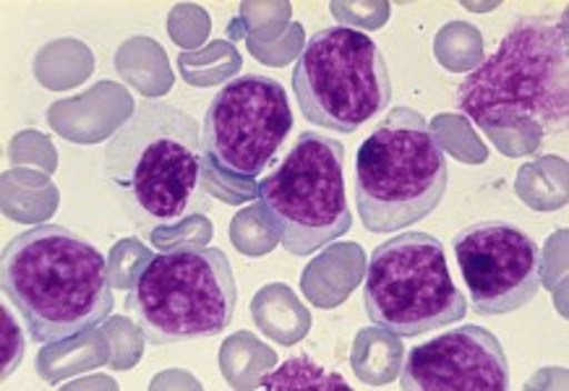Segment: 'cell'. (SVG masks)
<instances>
[{
	"label": "cell",
	"instance_id": "cell-1",
	"mask_svg": "<svg viewBox=\"0 0 569 391\" xmlns=\"http://www.w3.org/2000/svg\"><path fill=\"white\" fill-rule=\"evenodd\" d=\"M0 288L37 344L77 340L116 305L108 259L63 224H37L6 243Z\"/></svg>",
	"mask_w": 569,
	"mask_h": 391
},
{
	"label": "cell",
	"instance_id": "cell-2",
	"mask_svg": "<svg viewBox=\"0 0 569 391\" xmlns=\"http://www.w3.org/2000/svg\"><path fill=\"white\" fill-rule=\"evenodd\" d=\"M458 110L486 133L533 123L561 133L569 120L567 11L522 17L458 87Z\"/></svg>",
	"mask_w": 569,
	"mask_h": 391
},
{
	"label": "cell",
	"instance_id": "cell-3",
	"mask_svg": "<svg viewBox=\"0 0 569 391\" xmlns=\"http://www.w3.org/2000/svg\"><path fill=\"white\" fill-rule=\"evenodd\" d=\"M204 172L201 128L168 100H141L104 147V176L129 220L149 235L193 209Z\"/></svg>",
	"mask_w": 569,
	"mask_h": 391
},
{
	"label": "cell",
	"instance_id": "cell-4",
	"mask_svg": "<svg viewBox=\"0 0 569 391\" xmlns=\"http://www.w3.org/2000/svg\"><path fill=\"white\" fill-rule=\"evenodd\" d=\"M449 183L447 154L418 110L392 108L356 157V207L377 235L431 217Z\"/></svg>",
	"mask_w": 569,
	"mask_h": 391
},
{
	"label": "cell",
	"instance_id": "cell-5",
	"mask_svg": "<svg viewBox=\"0 0 569 391\" xmlns=\"http://www.w3.org/2000/svg\"><path fill=\"white\" fill-rule=\"evenodd\" d=\"M238 284L220 248L181 245L152 255L131 284L126 311L152 344L217 337L233 321Z\"/></svg>",
	"mask_w": 569,
	"mask_h": 391
},
{
	"label": "cell",
	"instance_id": "cell-6",
	"mask_svg": "<svg viewBox=\"0 0 569 391\" xmlns=\"http://www.w3.org/2000/svg\"><path fill=\"white\" fill-rule=\"evenodd\" d=\"M264 222L293 255H311L353 228L346 188V147L303 131L259 186Z\"/></svg>",
	"mask_w": 569,
	"mask_h": 391
},
{
	"label": "cell",
	"instance_id": "cell-7",
	"mask_svg": "<svg viewBox=\"0 0 569 391\" xmlns=\"http://www.w3.org/2000/svg\"><path fill=\"white\" fill-rule=\"evenodd\" d=\"M363 308L373 327L395 337H421L468 315V298L447 267L439 238L400 232L371 253Z\"/></svg>",
	"mask_w": 569,
	"mask_h": 391
},
{
	"label": "cell",
	"instance_id": "cell-8",
	"mask_svg": "<svg viewBox=\"0 0 569 391\" xmlns=\"http://www.w3.org/2000/svg\"><path fill=\"white\" fill-rule=\"evenodd\" d=\"M298 108L313 126L356 133L389 110L392 77L377 42L350 27L311 34L293 69Z\"/></svg>",
	"mask_w": 569,
	"mask_h": 391
},
{
	"label": "cell",
	"instance_id": "cell-9",
	"mask_svg": "<svg viewBox=\"0 0 569 391\" xmlns=\"http://www.w3.org/2000/svg\"><path fill=\"white\" fill-rule=\"evenodd\" d=\"M293 131V110L280 81L264 73L230 79L201 123L204 160L222 176L257 180Z\"/></svg>",
	"mask_w": 569,
	"mask_h": 391
},
{
	"label": "cell",
	"instance_id": "cell-10",
	"mask_svg": "<svg viewBox=\"0 0 569 391\" xmlns=\"http://www.w3.org/2000/svg\"><path fill=\"white\" fill-rule=\"evenodd\" d=\"M455 255L478 315L520 311L543 288L541 245L512 222L468 224L455 235Z\"/></svg>",
	"mask_w": 569,
	"mask_h": 391
},
{
	"label": "cell",
	"instance_id": "cell-11",
	"mask_svg": "<svg viewBox=\"0 0 569 391\" xmlns=\"http://www.w3.org/2000/svg\"><path fill=\"white\" fill-rule=\"evenodd\" d=\"M400 387L406 391H505L509 389L505 348L489 329L466 323L410 350Z\"/></svg>",
	"mask_w": 569,
	"mask_h": 391
},
{
	"label": "cell",
	"instance_id": "cell-12",
	"mask_svg": "<svg viewBox=\"0 0 569 391\" xmlns=\"http://www.w3.org/2000/svg\"><path fill=\"white\" fill-rule=\"evenodd\" d=\"M261 389L272 391H306V389H319V391H350V387L340 373L327 371L319 363H313L311 358H290L277 368V371L267 373L259 383Z\"/></svg>",
	"mask_w": 569,
	"mask_h": 391
},
{
	"label": "cell",
	"instance_id": "cell-13",
	"mask_svg": "<svg viewBox=\"0 0 569 391\" xmlns=\"http://www.w3.org/2000/svg\"><path fill=\"white\" fill-rule=\"evenodd\" d=\"M0 327H3V337H0V342H3V368H0V379H9V375L19 368L27 348L24 332H21L19 321H13L9 303L0 305Z\"/></svg>",
	"mask_w": 569,
	"mask_h": 391
}]
</instances>
